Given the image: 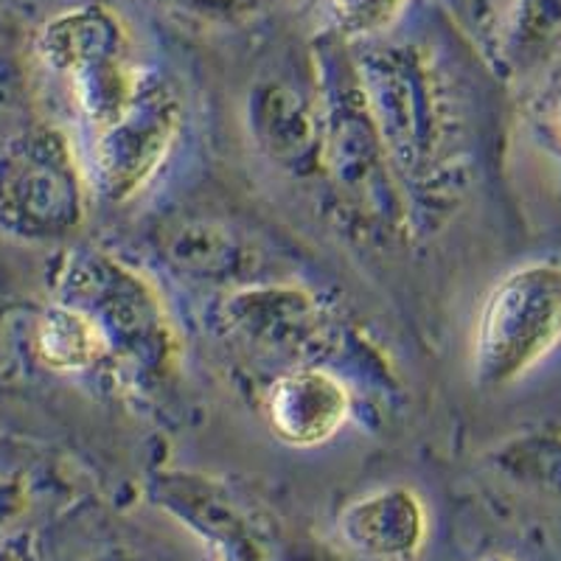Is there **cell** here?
<instances>
[{
  "instance_id": "2e32d148",
  "label": "cell",
  "mask_w": 561,
  "mask_h": 561,
  "mask_svg": "<svg viewBox=\"0 0 561 561\" xmlns=\"http://www.w3.org/2000/svg\"><path fill=\"white\" fill-rule=\"evenodd\" d=\"M553 122H556V129H559L561 135V90L556 93V104H553Z\"/></svg>"
},
{
  "instance_id": "8992f818",
  "label": "cell",
  "mask_w": 561,
  "mask_h": 561,
  "mask_svg": "<svg viewBox=\"0 0 561 561\" xmlns=\"http://www.w3.org/2000/svg\"><path fill=\"white\" fill-rule=\"evenodd\" d=\"M334 530L359 559L413 561L427 542V505L408 485H388L345 505Z\"/></svg>"
},
{
  "instance_id": "9a60e30c",
  "label": "cell",
  "mask_w": 561,
  "mask_h": 561,
  "mask_svg": "<svg viewBox=\"0 0 561 561\" xmlns=\"http://www.w3.org/2000/svg\"><path fill=\"white\" fill-rule=\"evenodd\" d=\"M183 9L205 14V18H242L264 9L273 0H174Z\"/></svg>"
},
{
  "instance_id": "30bf717a",
  "label": "cell",
  "mask_w": 561,
  "mask_h": 561,
  "mask_svg": "<svg viewBox=\"0 0 561 561\" xmlns=\"http://www.w3.org/2000/svg\"><path fill=\"white\" fill-rule=\"evenodd\" d=\"M39 54L54 70L77 79L93 68L127 59V34L113 12L84 7L59 14L43 28Z\"/></svg>"
},
{
  "instance_id": "277c9868",
  "label": "cell",
  "mask_w": 561,
  "mask_h": 561,
  "mask_svg": "<svg viewBox=\"0 0 561 561\" xmlns=\"http://www.w3.org/2000/svg\"><path fill=\"white\" fill-rule=\"evenodd\" d=\"M183 122V102L172 84L144 70L133 104L107 127L96 129L93 183L102 197L110 203L138 197L178 147Z\"/></svg>"
},
{
  "instance_id": "7a4b0ae2",
  "label": "cell",
  "mask_w": 561,
  "mask_h": 561,
  "mask_svg": "<svg viewBox=\"0 0 561 561\" xmlns=\"http://www.w3.org/2000/svg\"><path fill=\"white\" fill-rule=\"evenodd\" d=\"M357 79L390 167L415 183L433 178L449 152V110L427 65L410 51L370 54Z\"/></svg>"
},
{
  "instance_id": "7c38bea8",
  "label": "cell",
  "mask_w": 561,
  "mask_h": 561,
  "mask_svg": "<svg viewBox=\"0 0 561 561\" xmlns=\"http://www.w3.org/2000/svg\"><path fill=\"white\" fill-rule=\"evenodd\" d=\"M37 354L57 374H84L110 357V343L88 309L57 304L39 318Z\"/></svg>"
},
{
  "instance_id": "9c48e42d",
  "label": "cell",
  "mask_w": 561,
  "mask_h": 561,
  "mask_svg": "<svg viewBox=\"0 0 561 561\" xmlns=\"http://www.w3.org/2000/svg\"><path fill=\"white\" fill-rule=\"evenodd\" d=\"M158 491L169 511L192 525L222 561H264L262 548L250 534L242 514L208 480L174 474L160 480Z\"/></svg>"
},
{
  "instance_id": "3957f363",
  "label": "cell",
  "mask_w": 561,
  "mask_h": 561,
  "mask_svg": "<svg viewBox=\"0 0 561 561\" xmlns=\"http://www.w3.org/2000/svg\"><path fill=\"white\" fill-rule=\"evenodd\" d=\"M84 194L68 140L59 133L18 138L0 158V225L18 237L54 239L77 230Z\"/></svg>"
},
{
  "instance_id": "e0dca14e",
  "label": "cell",
  "mask_w": 561,
  "mask_h": 561,
  "mask_svg": "<svg viewBox=\"0 0 561 561\" xmlns=\"http://www.w3.org/2000/svg\"><path fill=\"white\" fill-rule=\"evenodd\" d=\"M480 561H511L508 556H500V553H494V556H485V559H480Z\"/></svg>"
},
{
  "instance_id": "5bb4252c",
  "label": "cell",
  "mask_w": 561,
  "mask_h": 561,
  "mask_svg": "<svg viewBox=\"0 0 561 561\" xmlns=\"http://www.w3.org/2000/svg\"><path fill=\"white\" fill-rule=\"evenodd\" d=\"M410 0H325V12L337 34L348 39L377 37L402 18Z\"/></svg>"
},
{
  "instance_id": "52a82bcc",
  "label": "cell",
  "mask_w": 561,
  "mask_h": 561,
  "mask_svg": "<svg viewBox=\"0 0 561 561\" xmlns=\"http://www.w3.org/2000/svg\"><path fill=\"white\" fill-rule=\"evenodd\" d=\"M320 167L348 192H368L377 180L388 183V152L370 118L359 79L337 90L320 110Z\"/></svg>"
},
{
  "instance_id": "ba28073f",
  "label": "cell",
  "mask_w": 561,
  "mask_h": 561,
  "mask_svg": "<svg viewBox=\"0 0 561 561\" xmlns=\"http://www.w3.org/2000/svg\"><path fill=\"white\" fill-rule=\"evenodd\" d=\"M107 287L102 289L99 309H88L110 343V354H122L135 368L167 370L172 359L169 325L152 289L127 270L104 264ZM84 309V307H82Z\"/></svg>"
},
{
  "instance_id": "8fae6325",
  "label": "cell",
  "mask_w": 561,
  "mask_h": 561,
  "mask_svg": "<svg viewBox=\"0 0 561 561\" xmlns=\"http://www.w3.org/2000/svg\"><path fill=\"white\" fill-rule=\"evenodd\" d=\"M255 138L280 163L314 160L320 163V113H312L307 102L293 90L275 88L250 99Z\"/></svg>"
},
{
  "instance_id": "6da1fadb",
  "label": "cell",
  "mask_w": 561,
  "mask_h": 561,
  "mask_svg": "<svg viewBox=\"0 0 561 561\" xmlns=\"http://www.w3.org/2000/svg\"><path fill=\"white\" fill-rule=\"evenodd\" d=\"M561 343V264L511 270L480 307L472 337L474 382L500 390L519 382Z\"/></svg>"
},
{
  "instance_id": "5b68a950",
  "label": "cell",
  "mask_w": 561,
  "mask_h": 561,
  "mask_svg": "<svg viewBox=\"0 0 561 561\" xmlns=\"http://www.w3.org/2000/svg\"><path fill=\"white\" fill-rule=\"evenodd\" d=\"M264 419L287 447H323L348 424L351 390L323 368H293L264 393Z\"/></svg>"
},
{
  "instance_id": "4fadbf2b",
  "label": "cell",
  "mask_w": 561,
  "mask_h": 561,
  "mask_svg": "<svg viewBox=\"0 0 561 561\" xmlns=\"http://www.w3.org/2000/svg\"><path fill=\"white\" fill-rule=\"evenodd\" d=\"M314 304L304 293H239L228 300V318L250 340L267 345H300L314 332Z\"/></svg>"
}]
</instances>
